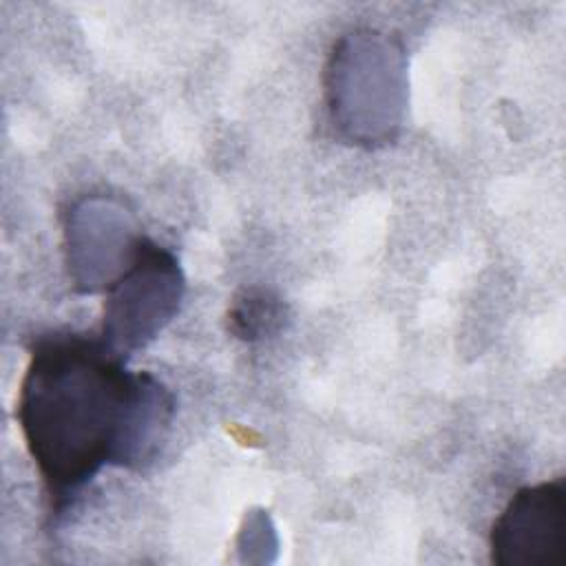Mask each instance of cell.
<instances>
[{
	"instance_id": "obj_1",
	"label": "cell",
	"mask_w": 566,
	"mask_h": 566,
	"mask_svg": "<svg viewBox=\"0 0 566 566\" xmlns=\"http://www.w3.org/2000/svg\"><path fill=\"white\" fill-rule=\"evenodd\" d=\"M15 416L60 520L104 467L146 471L159 458L175 396L99 336L53 332L31 347Z\"/></svg>"
},
{
	"instance_id": "obj_2",
	"label": "cell",
	"mask_w": 566,
	"mask_h": 566,
	"mask_svg": "<svg viewBox=\"0 0 566 566\" xmlns=\"http://www.w3.org/2000/svg\"><path fill=\"white\" fill-rule=\"evenodd\" d=\"M407 66V51L394 33L365 27L334 42L323 88L336 139L367 150L398 139L409 104Z\"/></svg>"
},
{
	"instance_id": "obj_3",
	"label": "cell",
	"mask_w": 566,
	"mask_h": 566,
	"mask_svg": "<svg viewBox=\"0 0 566 566\" xmlns=\"http://www.w3.org/2000/svg\"><path fill=\"white\" fill-rule=\"evenodd\" d=\"M184 292L179 259L146 239L133 265L106 290L99 340L126 360L177 316Z\"/></svg>"
},
{
	"instance_id": "obj_4",
	"label": "cell",
	"mask_w": 566,
	"mask_h": 566,
	"mask_svg": "<svg viewBox=\"0 0 566 566\" xmlns=\"http://www.w3.org/2000/svg\"><path fill=\"white\" fill-rule=\"evenodd\" d=\"M148 237L119 201L91 195L64 219V252L71 285L80 294L106 292L137 259Z\"/></svg>"
},
{
	"instance_id": "obj_5",
	"label": "cell",
	"mask_w": 566,
	"mask_h": 566,
	"mask_svg": "<svg viewBox=\"0 0 566 566\" xmlns=\"http://www.w3.org/2000/svg\"><path fill=\"white\" fill-rule=\"evenodd\" d=\"M497 566H553L566 557V480L520 489L491 528Z\"/></svg>"
},
{
	"instance_id": "obj_6",
	"label": "cell",
	"mask_w": 566,
	"mask_h": 566,
	"mask_svg": "<svg viewBox=\"0 0 566 566\" xmlns=\"http://www.w3.org/2000/svg\"><path fill=\"white\" fill-rule=\"evenodd\" d=\"M290 321L285 301L261 285L241 290L228 310V332L243 343L276 336Z\"/></svg>"
}]
</instances>
